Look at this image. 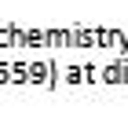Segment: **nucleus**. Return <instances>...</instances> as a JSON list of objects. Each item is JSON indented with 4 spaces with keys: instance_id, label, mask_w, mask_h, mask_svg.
I'll use <instances>...</instances> for the list:
<instances>
[]
</instances>
